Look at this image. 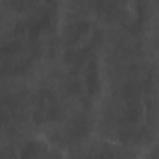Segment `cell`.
I'll use <instances>...</instances> for the list:
<instances>
[{"label":"cell","instance_id":"obj_1","mask_svg":"<svg viewBox=\"0 0 159 159\" xmlns=\"http://www.w3.org/2000/svg\"><path fill=\"white\" fill-rule=\"evenodd\" d=\"M39 54V43L19 32L0 44V76L15 78L30 70Z\"/></svg>","mask_w":159,"mask_h":159},{"label":"cell","instance_id":"obj_2","mask_svg":"<svg viewBox=\"0 0 159 159\" xmlns=\"http://www.w3.org/2000/svg\"><path fill=\"white\" fill-rule=\"evenodd\" d=\"M30 104L20 93L0 91V133H6L15 128L19 120L24 119Z\"/></svg>","mask_w":159,"mask_h":159},{"label":"cell","instance_id":"obj_3","mask_svg":"<svg viewBox=\"0 0 159 159\" xmlns=\"http://www.w3.org/2000/svg\"><path fill=\"white\" fill-rule=\"evenodd\" d=\"M30 113H32V119L37 124H41V126L59 120V117H61L59 96L54 91H50V89L37 91V94L30 102Z\"/></svg>","mask_w":159,"mask_h":159},{"label":"cell","instance_id":"obj_4","mask_svg":"<svg viewBox=\"0 0 159 159\" xmlns=\"http://www.w3.org/2000/svg\"><path fill=\"white\" fill-rule=\"evenodd\" d=\"M13 7L24 13V17L32 15H57L59 0H11Z\"/></svg>","mask_w":159,"mask_h":159},{"label":"cell","instance_id":"obj_5","mask_svg":"<svg viewBox=\"0 0 159 159\" xmlns=\"http://www.w3.org/2000/svg\"><path fill=\"white\" fill-rule=\"evenodd\" d=\"M15 159H61V156L48 144L39 143V141H32V143L24 144V148Z\"/></svg>","mask_w":159,"mask_h":159},{"label":"cell","instance_id":"obj_6","mask_svg":"<svg viewBox=\"0 0 159 159\" xmlns=\"http://www.w3.org/2000/svg\"><path fill=\"white\" fill-rule=\"evenodd\" d=\"M85 131H87V120L83 119V117H76L74 120L67 122V124L61 128L59 139H61L63 143H74V141H78L80 137L85 135Z\"/></svg>","mask_w":159,"mask_h":159},{"label":"cell","instance_id":"obj_7","mask_svg":"<svg viewBox=\"0 0 159 159\" xmlns=\"http://www.w3.org/2000/svg\"><path fill=\"white\" fill-rule=\"evenodd\" d=\"M80 159H131V157H129V152H126L124 148L104 144V146H98L93 152L81 156Z\"/></svg>","mask_w":159,"mask_h":159},{"label":"cell","instance_id":"obj_8","mask_svg":"<svg viewBox=\"0 0 159 159\" xmlns=\"http://www.w3.org/2000/svg\"><path fill=\"white\" fill-rule=\"evenodd\" d=\"M93 4L98 15L104 19L113 20L122 15V0H93Z\"/></svg>","mask_w":159,"mask_h":159}]
</instances>
